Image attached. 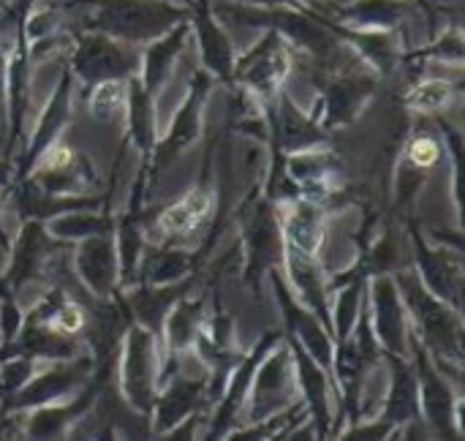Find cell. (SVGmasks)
<instances>
[{"instance_id": "1", "label": "cell", "mask_w": 465, "mask_h": 441, "mask_svg": "<svg viewBox=\"0 0 465 441\" xmlns=\"http://www.w3.org/2000/svg\"><path fill=\"white\" fill-rule=\"evenodd\" d=\"M401 300L406 306L409 322L417 327V338L436 363L439 371L460 374L463 366V322L460 311L436 297L417 273L395 276Z\"/></svg>"}, {"instance_id": "2", "label": "cell", "mask_w": 465, "mask_h": 441, "mask_svg": "<svg viewBox=\"0 0 465 441\" xmlns=\"http://www.w3.org/2000/svg\"><path fill=\"white\" fill-rule=\"evenodd\" d=\"M158 338L142 325H128L120 349V396L131 412L147 420L158 396Z\"/></svg>"}, {"instance_id": "3", "label": "cell", "mask_w": 465, "mask_h": 441, "mask_svg": "<svg viewBox=\"0 0 465 441\" xmlns=\"http://www.w3.org/2000/svg\"><path fill=\"white\" fill-rule=\"evenodd\" d=\"M409 346L414 349V371L420 382V417L428 428L436 431V436L460 439L463 436V398L450 387L444 371L436 368L425 346L417 336H409Z\"/></svg>"}, {"instance_id": "4", "label": "cell", "mask_w": 465, "mask_h": 441, "mask_svg": "<svg viewBox=\"0 0 465 441\" xmlns=\"http://www.w3.org/2000/svg\"><path fill=\"white\" fill-rule=\"evenodd\" d=\"M294 396H297L294 360H292L289 344L281 341L256 366L242 412L248 415V423H262L294 406Z\"/></svg>"}, {"instance_id": "5", "label": "cell", "mask_w": 465, "mask_h": 441, "mask_svg": "<svg viewBox=\"0 0 465 441\" xmlns=\"http://www.w3.org/2000/svg\"><path fill=\"white\" fill-rule=\"evenodd\" d=\"M183 19V11L155 3V0H104L93 27L123 38V41H153L161 33L172 30Z\"/></svg>"}, {"instance_id": "6", "label": "cell", "mask_w": 465, "mask_h": 441, "mask_svg": "<svg viewBox=\"0 0 465 441\" xmlns=\"http://www.w3.org/2000/svg\"><path fill=\"white\" fill-rule=\"evenodd\" d=\"M292 74V52L281 41L278 30H270L245 57L234 60V79L262 104H272Z\"/></svg>"}, {"instance_id": "7", "label": "cell", "mask_w": 465, "mask_h": 441, "mask_svg": "<svg viewBox=\"0 0 465 441\" xmlns=\"http://www.w3.org/2000/svg\"><path fill=\"white\" fill-rule=\"evenodd\" d=\"M267 115V125H270V139H272V150H275V172L270 177V183L275 180V175L283 166V155L289 153H300L308 147H322L330 139V131L322 128L319 120H313V115L302 112L294 98L289 93H278L272 104L264 106Z\"/></svg>"}, {"instance_id": "8", "label": "cell", "mask_w": 465, "mask_h": 441, "mask_svg": "<svg viewBox=\"0 0 465 441\" xmlns=\"http://www.w3.org/2000/svg\"><path fill=\"white\" fill-rule=\"evenodd\" d=\"M210 95V76L199 74L191 82V90L183 101V106L177 109V115L169 123V131L163 139H155L153 153L147 158V175L155 177L161 172H166L202 134V115H204V104Z\"/></svg>"}, {"instance_id": "9", "label": "cell", "mask_w": 465, "mask_h": 441, "mask_svg": "<svg viewBox=\"0 0 465 441\" xmlns=\"http://www.w3.org/2000/svg\"><path fill=\"white\" fill-rule=\"evenodd\" d=\"M71 74H76L90 87L109 79L125 82L139 74V55L104 33L82 35L71 57Z\"/></svg>"}, {"instance_id": "10", "label": "cell", "mask_w": 465, "mask_h": 441, "mask_svg": "<svg viewBox=\"0 0 465 441\" xmlns=\"http://www.w3.org/2000/svg\"><path fill=\"white\" fill-rule=\"evenodd\" d=\"M95 366L98 363L93 357H82V355L68 357V360H57V366H52L49 371H44V374L35 371L27 379V385L19 387L3 404H5L8 412H27V409H35V406L63 401L93 376Z\"/></svg>"}, {"instance_id": "11", "label": "cell", "mask_w": 465, "mask_h": 441, "mask_svg": "<svg viewBox=\"0 0 465 441\" xmlns=\"http://www.w3.org/2000/svg\"><path fill=\"white\" fill-rule=\"evenodd\" d=\"M106 368L109 363H98L95 366V376H90L82 387V393H76L71 401L63 398L54 401V404H46V406H35V409H27L22 412V428H25V436L27 439H65L74 428L93 406H95V398L104 387V379H106Z\"/></svg>"}, {"instance_id": "12", "label": "cell", "mask_w": 465, "mask_h": 441, "mask_svg": "<svg viewBox=\"0 0 465 441\" xmlns=\"http://www.w3.org/2000/svg\"><path fill=\"white\" fill-rule=\"evenodd\" d=\"M368 297H371V327L384 355H409V314L401 300L395 276L379 273L368 278Z\"/></svg>"}, {"instance_id": "13", "label": "cell", "mask_w": 465, "mask_h": 441, "mask_svg": "<svg viewBox=\"0 0 465 441\" xmlns=\"http://www.w3.org/2000/svg\"><path fill=\"white\" fill-rule=\"evenodd\" d=\"M270 281L275 286L278 306H281V311L286 316L289 336L332 376V371H335V338H332V333L297 300V295L283 281V273L278 267L270 270Z\"/></svg>"}, {"instance_id": "14", "label": "cell", "mask_w": 465, "mask_h": 441, "mask_svg": "<svg viewBox=\"0 0 465 441\" xmlns=\"http://www.w3.org/2000/svg\"><path fill=\"white\" fill-rule=\"evenodd\" d=\"M207 401H210V376L207 374L185 376L183 371H177L158 385V396H155V404L150 412V423H153L155 434L163 436L166 431H172L185 417L202 412V406Z\"/></svg>"}, {"instance_id": "15", "label": "cell", "mask_w": 465, "mask_h": 441, "mask_svg": "<svg viewBox=\"0 0 465 441\" xmlns=\"http://www.w3.org/2000/svg\"><path fill=\"white\" fill-rule=\"evenodd\" d=\"M281 333H267L262 336V341L253 346V352L248 357H240L237 366L229 371L226 376V390H221V401L215 406V415H213V423H210V434L207 439H223L229 436L232 426L237 423V417L242 415V406H245V398H248V390H251V379H253V371L256 366L262 363V357L267 352H272L278 344H281Z\"/></svg>"}, {"instance_id": "16", "label": "cell", "mask_w": 465, "mask_h": 441, "mask_svg": "<svg viewBox=\"0 0 465 441\" xmlns=\"http://www.w3.org/2000/svg\"><path fill=\"white\" fill-rule=\"evenodd\" d=\"M71 82H74V74H71V68H68V71H63V76H60L54 93L49 95V101H46V106H44L38 123H35V131H33V136H30V145L25 147V153H22V158H19V164H16L19 169H16L14 177H11V185L19 183V180H25V177L33 172L35 161L60 139V134H63L65 125L71 123V115H74Z\"/></svg>"}, {"instance_id": "17", "label": "cell", "mask_w": 465, "mask_h": 441, "mask_svg": "<svg viewBox=\"0 0 465 441\" xmlns=\"http://www.w3.org/2000/svg\"><path fill=\"white\" fill-rule=\"evenodd\" d=\"M74 267L79 281L90 295L98 300H112L120 289V265H117V248L114 235H93L79 240Z\"/></svg>"}, {"instance_id": "18", "label": "cell", "mask_w": 465, "mask_h": 441, "mask_svg": "<svg viewBox=\"0 0 465 441\" xmlns=\"http://www.w3.org/2000/svg\"><path fill=\"white\" fill-rule=\"evenodd\" d=\"M289 352L294 360V376H297V390L305 398V412L308 420L316 431V439H327L332 428V406H330V390H332V376L289 336Z\"/></svg>"}, {"instance_id": "19", "label": "cell", "mask_w": 465, "mask_h": 441, "mask_svg": "<svg viewBox=\"0 0 465 441\" xmlns=\"http://www.w3.org/2000/svg\"><path fill=\"white\" fill-rule=\"evenodd\" d=\"M245 232H248L245 235L248 276H251L253 292H259V278L270 273L272 267H278V262L283 259V232H281V221H278L272 199L259 202Z\"/></svg>"}, {"instance_id": "20", "label": "cell", "mask_w": 465, "mask_h": 441, "mask_svg": "<svg viewBox=\"0 0 465 441\" xmlns=\"http://www.w3.org/2000/svg\"><path fill=\"white\" fill-rule=\"evenodd\" d=\"M283 265L289 276V286L297 295V300L332 333V319H330V289H327V276L313 254L297 251L283 243Z\"/></svg>"}, {"instance_id": "21", "label": "cell", "mask_w": 465, "mask_h": 441, "mask_svg": "<svg viewBox=\"0 0 465 441\" xmlns=\"http://www.w3.org/2000/svg\"><path fill=\"white\" fill-rule=\"evenodd\" d=\"M54 248V237L46 232L44 221L27 218L22 224V232L16 237V243L8 248L11 251V265L5 270V281L8 286L19 295L25 286H30L33 281L41 278L44 262Z\"/></svg>"}, {"instance_id": "22", "label": "cell", "mask_w": 465, "mask_h": 441, "mask_svg": "<svg viewBox=\"0 0 465 441\" xmlns=\"http://www.w3.org/2000/svg\"><path fill=\"white\" fill-rule=\"evenodd\" d=\"M414 251L420 265V281L444 303L460 311V295H463V270L460 256L447 248H430L420 232H414Z\"/></svg>"}, {"instance_id": "23", "label": "cell", "mask_w": 465, "mask_h": 441, "mask_svg": "<svg viewBox=\"0 0 465 441\" xmlns=\"http://www.w3.org/2000/svg\"><path fill=\"white\" fill-rule=\"evenodd\" d=\"M283 218L281 221V232H283V243L305 251V254H319L322 243H324V232H327V210L322 202L305 199V196H294L286 202L283 207Z\"/></svg>"}, {"instance_id": "24", "label": "cell", "mask_w": 465, "mask_h": 441, "mask_svg": "<svg viewBox=\"0 0 465 441\" xmlns=\"http://www.w3.org/2000/svg\"><path fill=\"white\" fill-rule=\"evenodd\" d=\"M376 93V79L373 76H338L327 85L322 95V109L324 117L319 120L324 131L341 128L354 123L360 109L368 104V98Z\"/></svg>"}, {"instance_id": "25", "label": "cell", "mask_w": 465, "mask_h": 441, "mask_svg": "<svg viewBox=\"0 0 465 441\" xmlns=\"http://www.w3.org/2000/svg\"><path fill=\"white\" fill-rule=\"evenodd\" d=\"M387 368H390V385L381 406V417L392 423L395 428H403L406 423L420 417V382L417 371L406 357L387 355Z\"/></svg>"}, {"instance_id": "26", "label": "cell", "mask_w": 465, "mask_h": 441, "mask_svg": "<svg viewBox=\"0 0 465 441\" xmlns=\"http://www.w3.org/2000/svg\"><path fill=\"white\" fill-rule=\"evenodd\" d=\"M185 35H188V25H174L172 30H166V35L153 38L150 49L139 57V82L142 87L155 98V93L169 82L172 68L177 63V55L185 46Z\"/></svg>"}, {"instance_id": "27", "label": "cell", "mask_w": 465, "mask_h": 441, "mask_svg": "<svg viewBox=\"0 0 465 441\" xmlns=\"http://www.w3.org/2000/svg\"><path fill=\"white\" fill-rule=\"evenodd\" d=\"M125 117H128V139L147 161L158 139V109L153 95L142 87L139 76H131L125 82Z\"/></svg>"}, {"instance_id": "28", "label": "cell", "mask_w": 465, "mask_h": 441, "mask_svg": "<svg viewBox=\"0 0 465 441\" xmlns=\"http://www.w3.org/2000/svg\"><path fill=\"white\" fill-rule=\"evenodd\" d=\"M188 284H163V286H150V284H136V289L128 297V308L139 319L136 325L147 327L155 338H161L163 319L172 311V306L185 295Z\"/></svg>"}, {"instance_id": "29", "label": "cell", "mask_w": 465, "mask_h": 441, "mask_svg": "<svg viewBox=\"0 0 465 441\" xmlns=\"http://www.w3.org/2000/svg\"><path fill=\"white\" fill-rule=\"evenodd\" d=\"M202 327H204V300H191L183 295L166 314L163 330H161V341H163L169 357L188 352Z\"/></svg>"}, {"instance_id": "30", "label": "cell", "mask_w": 465, "mask_h": 441, "mask_svg": "<svg viewBox=\"0 0 465 441\" xmlns=\"http://www.w3.org/2000/svg\"><path fill=\"white\" fill-rule=\"evenodd\" d=\"M193 265V256L183 248H142L139 265H136V284L163 286L183 281ZM134 284V286H136Z\"/></svg>"}, {"instance_id": "31", "label": "cell", "mask_w": 465, "mask_h": 441, "mask_svg": "<svg viewBox=\"0 0 465 441\" xmlns=\"http://www.w3.org/2000/svg\"><path fill=\"white\" fill-rule=\"evenodd\" d=\"M210 207H213V194H210V188L199 185V188L188 191L183 199H177L172 207H166L158 215V226L169 237L193 235L210 215Z\"/></svg>"}, {"instance_id": "32", "label": "cell", "mask_w": 465, "mask_h": 441, "mask_svg": "<svg viewBox=\"0 0 465 441\" xmlns=\"http://www.w3.org/2000/svg\"><path fill=\"white\" fill-rule=\"evenodd\" d=\"M196 30H199V46H202L204 68L213 76H218L221 82H232L234 79V52H232L226 33L207 16V11L199 14Z\"/></svg>"}, {"instance_id": "33", "label": "cell", "mask_w": 465, "mask_h": 441, "mask_svg": "<svg viewBox=\"0 0 465 441\" xmlns=\"http://www.w3.org/2000/svg\"><path fill=\"white\" fill-rule=\"evenodd\" d=\"M44 226L54 240L79 243V240L93 237V235L114 232V215L112 213H95V210H71V213H60V215L44 221Z\"/></svg>"}, {"instance_id": "34", "label": "cell", "mask_w": 465, "mask_h": 441, "mask_svg": "<svg viewBox=\"0 0 465 441\" xmlns=\"http://www.w3.org/2000/svg\"><path fill=\"white\" fill-rule=\"evenodd\" d=\"M371 278V276H368ZM368 278L360 276V278H351L349 284H341L335 292L338 297H330V319H332V338H335V346L343 344L357 319H360V311H362V303H365V289H368Z\"/></svg>"}, {"instance_id": "35", "label": "cell", "mask_w": 465, "mask_h": 441, "mask_svg": "<svg viewBox=\"0 0 465 441\" xmlns=\"http://www.w3.org/2000/svg\"><path fill=\"white\" fill-rule=\"evenodd\" d=\"M403 3L401 0H357L343 11V19L360 30H390L401 22Z\"/></svg>"}, {"instance_id": "36", "label": "cell", "mask_w": 465, "mask_h": 441, "mask_svg": "<svg viewBox=\"0 0 465 441\" xmlns=\"http://www.w3.org/2000/svg\"><path fill=\"white\" fill-rule=\"evenodd\" d=\"M125 82L123 79H109V82H98V85L90 87L87 109H90V117L95 123H104L106 125L117 115L125 112Z\"/></svg>"}, {"instance_id": "37", "label": "cell", "mask_w": 465, "mask_h": 441, "mask_svg": "<svg viewBox=\"0 0 465 441\" xmlns=\"http://www.w3.org/2000/svg\"><path fill=\"white\" fill-rule=\"evenodd\" d=\"M406 101H409L411 109L425 112V115H433V112L447 109V106L455 101V87H452L447 79H428V82L417 85V87L409 93Z\"/></svg>"}, {"instance_id": "38", "label": "cell", "mask_w": 465, "mask_h": 441, "mask_svg": "<svg viewBox=\"0 0 465 441\" xmlns=\"http://www.w3.org/2000/svg\"><path fill=\"white\" fill-rule=\"evenodd\" d=\"M38 360L33 357H5L0 360V398H11L19 387L27 385V379L38 371Z\"/></svg>"}, {"instance_id": "39", "label": "cell", "mask_w": 465, "mask_h": 441, "mask_svg": "<svg viewBox=\"0 0 465 441\" xmlns=\"http://www.w3.org/2000/svg\"><path fill=\"white\" fill-rule=\"evenodd\" d=\"M46 327H52V330L60 333V336H71V338H74L76 333H82V330L87 327V316H84V311H82L79 303H71V300L65 297V300L52 311Z\"/></svg>"}, {"instance_id": "40", "label": "cell", "mask_w": 465, "mask_h": 441, "mask_svg": "<svg viewBox=\"0 0 465 441\" xmlns=\"http://www.w3.org/2000/svg\"><path fill=\"white\" fill-rule=\"evenodd\" d=\"M441 155V147L433 136L428 134H417L411 142H409V153H406V161H411L414 166L420 169H430Z\"/></svg>"}, {"instance_id": "41", "label": "cell", "mask_w": 465, "mask_h": 441, "mask_svg": "<svg viewBox=\"0 0 465 441\" xmlns=\"http://www.w3.org/2000/svg\"><path fill=\"white\" fill-rule=\"evenodd\" d=\"M395 434V426L387 423L381 415L379 417H371V420H360V423H351L349 431L343 434V439H368V441H379V439H390Z\"/></svg>"}, {"instance_id": "42", "label": "cell", "mask_w": 465, "mask_h": 441, "mask_svg": "<svg viewBox=\"0 0 465 441\" xmlns=\"http://www.w3.org/2000/svg\"><path fill=\"white\" fill-rule=\"evenodd\" d=\"M0 117H5V55H0Z\"/></svg>"}, {"instance_id": "43", "label": "cell", "mask_w": 465, "mask_h": 441, "mask_svg": "<svg viewBox=\"0 0 465 441\" xmlns=\"http://www.w3.org/2000/svg\"><path fill=\"white\" fill-rule=\"evenodd\" d=\"M11 177H14L11 161L8 158H0V188H11Z\"/></svg>"}, {"instance_id": "44", "label": "cell", "mask_w": 465, "mask_h": 441, "mask_svg": "<svg viewBox=\"0 0 465 441\" xmlns=\"http://www.w3.org/2000/svg\"><path fill=\"white\" fill-rule=\"evenodd\" d=\"M0 248L8 251L11 243H8V235H5V226H3V202H0Z\"/></svg>"}, {"instance_id": "45", "label": "cell", "mask_w": 465, "mask_h": 441, "mask_svg": "<svg viewBox=\"0 0 465 441\" xmlns=\"http://www.w3.org/2000/svg\"><path fill=\"white\" fill-rule=\"evenodd\" d=\"M0 55H5V41L0 38Z\"/></svg>"}]
</instances>
